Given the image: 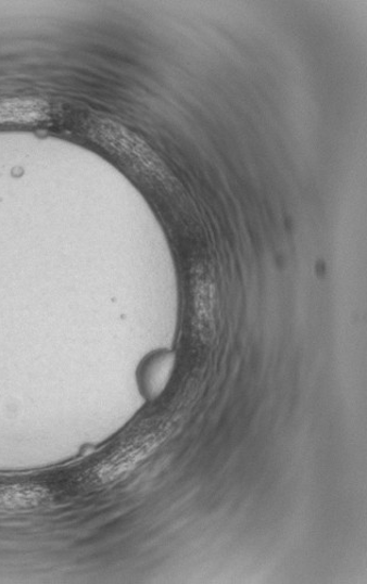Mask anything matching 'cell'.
I'll list each match as a JSON object with an SVG mask.
<instances>
[{"label": "cell", "mask_w": 367, "mask_h": 584, "mask_svg": "<svg viewBox=\"0 0 367 584\" xmlns=\"http://www.w3.org/2000/svg\"><path fill=\"white\" fill-rule=\"evenodd\" d=\"M91 139L115 154L130 161L152 164L156 160L152 149L135 132L109 118H96L90 124Z\"/></svg>", "instance_id": "cell-1"}, {"label": "cell", "mask_w": 367, "mask_h": 584, "mask_svg": "<svg viewBox=\"0 0 367 584\" xmlns=\"http://www.w3.org/2000/svg\"><path fill=\"white\" fill-rule=\"evenodd\" d=\"M48 107L40 100H0V124L36 123L47 116Z\"/></svg>", "instance_id": "cell-2"}, {"label": "cell", "mask_w": 367, "mask_h": 584, "mask_svg": "<svg viewBox=\"0 0 367 584\" xmlns=\"http://www.w3.org/2000/svg\"><path fill=\"white\" fill-rule=\"evenodd\" d=\"M45 497L46 492L38 486H0V509L15 510L37 507Z\"/></svg>", "instance_id": "cell-3"}]
</instances>
